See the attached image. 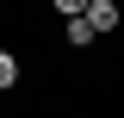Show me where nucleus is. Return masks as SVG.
<instances>
[{
  "label": "nucleus",
  "mask_w": 124,
  "mask_h": 118,
  "mask_svg": "<svg viewBox=\"0 0 124 118\" xmlns=\"http://www.w3.org/2000/svg\"><path fill=\"white\" fill-rule=\"evenodd\" d=\"M87 25L93 31H118V6H112V0H93L87 6Z\"/></svg>",
  "instance_id": "obj_1"
},
{
  "label": "nucleus",
  "mask_w": 124,
  "mask_h": 118,
  "mask_svg": "<svg viewBox=\"0 0 124 118\" xmlns=\"http://www.w3.org/2000/svg\"><path fill=\"white\" fill-rule=\"evenodd\" d=\"M62 37H68V44H75V50H87L93 37H99V31H93L87 19H62Z\"/></svg>",
  "instance_id": "obj_2"
},
{
  "label": "nucleus",
  "mask_w": 124,
  "mask_h": 118,
  "mask_svg": "<svg viewBox=\"0 0 124 118\" xmlns=\"http://www.w3.org/2000/svg\"><path fill=\"white\" fill-rule=\"evenodd\" d=\"M50 6H56L62 19H87V6H93V0H50Z\"/></svg>",
  "instance_id": "obj_3"
},
{
  "label": "nucleus",
  "mask_w": 124,
  "mask_h": 118,
  "mask_svg": "<svg viewBox=\"0 0 124 118\" xmlns=\"http://www.w3.org/2000/svg\"><path fill=\"white\" fill-rule=\"evenodd\" d=\"M19 81V62H13V50H0V87H13Z\"/></svg>",
  "instance_id": "obj_4"
}]
</instances>
